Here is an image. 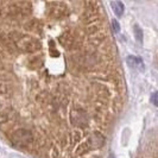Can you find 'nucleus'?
<instances>
[{
	"label": "nucleus",
	"instance_id": "nucleus-1",
	"mask_svg": "<svg viewBox=\"0 0 158 158\" xmlns=\"http://www.w3.org/2000/svg\"><path fill=\"white\" fill-rule=\"evenodd\" d=\"M10 139L18 148L27 149L33 144L35 137H33V133L27 128H17L11 133Z\"/></svg>",
	"mask_w": 158,
	"mask_h": 158
},
{
	"label": "nucleus",
	"instance_id": "nucleus-2",
	"mask_svg": "<svg viewBox=\"0 0 158 158\" xmlns=\"http://www.w3.org/2000/svg\"><path fill=\"white\" fill-rule=\"evenodd\" d=\"M16 48L17 50H20L26 54H36L42 49V44L37 38L29 36V35H23L16 40Z\"/></svg>",
	"mask_w": 158,
	"mask_h": 158
},
{
	"label": "nucleus",
	"instance_id": "nucleus-3",
	"mask_svg": "<svg viewBox=\"0 0 158 158\" xmlns=\"http://www.w3.org/2000/svg\"><path fill=\"white\" fill-rule=\"evenodd\" d=\"M17 120H18V114L12 107L0 111V130L6 131L13 127L16 125Z\"/></svg>",
	"mask_w": 158,
	"mask_h": 158
},
{
	"label": "nucleus",
	"instance_id": "nucleus-4",
	"mask_svg": "<svg viewBox=\"0 0 158 158\" xmlns=\"http://www.w3.org/2000/svg\"><path fill=\"white\" fill-rule=\"evenodd\" d=\"M70 123L77 128H85L89 124V115L85 110L75 107L70 112Z\"/></svg>",
	"mask_w": 158,
	"mask_h": 158
},
{
	"label": "nucleus",
	"instance_id": "nucleus-5",
	"mask_svg": "<svg viewBox=\"0 0 158 158\" xmlns=\"http://www.w3.org/2000/svg\"><path fill=\"white\" fill-rule=\"evenodd\" d=\"M105 142H106V138H105V135H101V133H99V132H94V133H92V135H89L86 138V145H87L88 150H98V149H100V148H102L103 145H105Z\"/></svg>",
	"mask_w": 158,
	"mask_h": 158
},
{
	"label": "nucleus",
	"instance_id": "nucleus-6",
	"mask_svg": "<svg viewBox=\"0 0 158 158\" xmlns=\"http://www.w3.org/2000/svg\"><path fill=\"white\" fill-rule=\"evenodd\" d=\"M49 6H51V8L49 10V17L50 18L60 19V18H63L67 13V8H65L64 2H50Z\"/></svg>",
	"mask_w": 158,
	"mask_h": 158
},
{
	"label": "nucleus",
	"instance_id": "nucleus-7",
	"mask_svg": "<svg viewBox=\"0 0 158 158\" xmlns=\"http://www.w3.org/2000/svg\"><path fill=\"white\" fill-rule=\"evenodd\" d=\"M76 38H77V37L75 36L74 32L67 30V31H64L63 33L58 37V42H60V44L63 48L70 50L71 47H73V44H74V42L76 40Z\"/></svg>",
	"mask_w": 158,
	"mask_h": 158
},
{
	"label": "nucleus",
	"instance_id": "nucleus-8",
	"mask_svg": "<svg viewBox=\"0 0 158 158\" xmlns=\"http://www.w3.org/2000/svg\"><path fill=\"white\" fill-rule=\"evenodd\" d=\"M94 93H95V95L99 98V100H101V101L108 100L110 96H111V90H110L107 87H105V86H102V85H100V83L94 85Z\"/></svg>",
	"mask_w": 158,
	"mask_h": 158
},
{
	"label": "nucleus",
	"instance_id": "nucleus-9",
	"mask_svg": "<svg viewBox=\"0 0 158 158\" xmlns=\"http://www.w3.org/2000/svg\"><path fill=\"white\" fill-rule=\"evenodd\" d=\"M27 67L32 69V70H38L43 67L44 64V60H43V56H32L27 58Z\"/></svg>",
	"mask_w": 158,
	"mask_h": 158
},
{
	"label": "nucleus",
	"instance_id": "nucleus-10",
	"mask_svg": "<svg viewBox=\"0 0 158 158\" xmlns=\"http://www.w3.org/2000/svg\"><path fill=\"white\" fill-rule=\"evenodd\" d=\"M1 42H2V45L5 48V52H8L11 55H15L17 52V48L16 44L10 40L8 35H2L1 36Z\"/></svg>",
	"mask_w": 158,
	"mask_h": 158
},
{
	"label": "nucleus",
	"instance_id": "nucleus-11",
	"mask_svg": "<svg viewBox=\"0 0 158 158\" xmlns=\"http://www.w3.org/2000/svg\"><path fill=\"white\" fill-rule=\"evenodd\" d=\"M106 33L105 32H98V33H95V35H92V36H89V38H88V42H89V44H92L93 47H99V45H101L105 40H106Z\"/></svg>",
	"mask_w": 158,
	"mask_h": 158
},
{
	"label": "nucleus",
	"instance_id": "nucleus-12",
	"mask_svg": "<svg viewBox=\"0 0 158 158\" xmlns=\"http://www.w3.org/2000/svg\"><path fill=\"white\" fill-rule=\"evenodd\" d=\"M0 94L5 95L7 98H12L13 87L10 83V81H0Z\"/></svg>",
	"mask_w": 158,
	"mask_h": 158
},
{
	"label": "nucleus",
	"instance_id": "nucleus-13",
	"mask_svg": "<svg viewBox=\"0 0 158 158\" xmlns=\"http://www.w3.org/2000/svg\"><path fill=\"white\" fill-rule=\"evenodd\" d=\"M127 64L132 68H135V69H140V70H144V62H143L142 58L139 57H135V56H128L126 60Z\"/></svg>",
	"mask_w": 158,
	"mask_h": 158
},
{
	"label": "nucleus",
	"instance_id": "nucleus-14",
	"mask_svg": "<svg viewBox=\"0 0 158 158\" xmlns=\"http://www.w3.org/2000/svg\"><path fill=\"white\" fill-rule=\"evenodd\" d=\"M86 31H87V33L89 36L95 35L98 32H101L102 31V24H101V22H99V20H94V22H92L90 24H88Z\"/></svg>",
	"mask_w": 158,
	"mask_h": 158
},
{
	"label": "nucleus",
	"instance_id": "nucleus-15",
	"mask_svg": "<svg viewBox=\"0 0 158 158\" xmlns=\"http://www.w3.org/2000/svg\"><path fill=\"white\" fill-rule=\"evenodd\" d=\"M12 79V70L8 65L0 63V81H11Z\"/></svg>",
	"mask_w": 158,
	"mask_h": 158
},
{
	"label": "nucleus",
	"instance_id": "nucleus-16",
	"mask_svg": "<svg viewBox=\"0 0 158 158\" xmlns=\"http://www.w3.org/2000/svg\"><path fill=\"white\" fill-rule=\"evenodd\" d=\"M111 6L113 8V12L117 17H121L124 13V4L121 1H111Z\"/></svg>",
	"mask_w": 158,
	"mask_h": 158
},
{
	"label": "nucleus",
	"instance_id": "nucleus-17",
	"mask_svg": "<svg viewBox=\"0 0 158 158\" xmlns=\"http://www.w3.org/2000/svg\"><path fill=\"white\" fill-rule=\"evenodd\" d=\"M24 27H25L27 31H37V30H40L42 26H40V23L38 20L31 19V20H29L27 23L24 25Z\"/></svg>",
	"mask_w": 158,
	"mask_h": 158
},
{
	"label": "nucleus",
	"instance_id": "nucleus-18",
	"mask_svg": "<svg viewBox=\"0 0 158 158\" xmlns=\"http://www.w3.org/2000/svg\"><path fill=\"white\" fill-rule=\"evenodd\" d=\"M10 103H11V98H7V96H5V95L0 94V111L11 107Z\"/></svg>",
	"mask_w": 158,
	"mask_h": 158
},
{
	"label": "nucleus",
	"instance_id": "nucleus-19",
	"mask_svg": "<svg viewBox=\"0 0 158 158\" xmlns=\"http://www.w3.org/2000/svg\"><path fill=\"white\" fill-rule=\"evenodd\" d=\"M88 148L87 145H86V143L82 142L79 144V146H77V149H76V151H75V155L76 156H81V155H85L86 152H88Z\"/></svg>",
	"mask_w": 158,
	"mask_h": 158
},
{
	"label": "nucleus",
	"instance_id": "nucleus-20",
	"mask_svg": "<svg viewBox=\"0 0 158 158\" xmlns=\"http://www.w3.org/2000/svg\"><path fill=\"white\" fill-rule=\"evenodd\" d=\"M135 40L142 43L143 42V31L138 25H135Z\"/></svg>",
	"mask_w": 158,
	"mask_h": 158
},
{
	"label": "nucleus",
	"instance_id": "nucleus-21",
	"mask_svg": "<svg viewBox=\"0 0 158 158\" xmlns=\"http://www.w3.org/2000/svg\"><path fill=\"white\" fill-rule=\"evenodd\" d=\"M112 26H113V30L114 32H119L120 31V25L117 22V19H112Z\"/></svg>",
	"mask_w": 158,
	"mask_h": 158
},
{
	"label": "nucleus",
	"instance_id": "nucleus-22",
	"mask_svg": "<svg viewBox=\"0 0 158 158\" xmlns=\"http://www.w3.org/2000/svg\"><path fill=\"white\" fill-rule=\"evenodd\" d=\"M49 51H50V55L52 57H58L60 56V51L56 48H49Z\"/></svg>",
	"mask_w": 158,
	"mask_h": 158
},
{
	"label": "nucleus",
	"instance_id": "nucleus-23",
	"mask_svg": "<svg viewBox=\"0 0 158 158\" xmlns=\"http://www.w3.org/2000/svg\"><path fill=\"white\" fill-rule=\"evenodd\" d=\"M6 56H7V54L5 52V50L0 48V61H4L6 58Z\"/></svg>",
	"mask_w": 158,
	"mask_h": 158
},
{
	"label": "nucleus",
	"instance_id": "nucleus-24",
	"mask_svg": "<svg viewBox=\"0 0 158 158\" xmlns=\"http://www.w3.org/2000/svg\"><path fill=\"white\" fill-rule=\"evenodd\" d=\"M151 101L153 102V105H155V106H157V105H158V102H157V93H153V94H152Z\"/></svg>",
	"mask_w": 158,
	"mask_h": 158
},
{
	"label": "nucleus",
	"instance_id": "nucleus-25",
	"mask_svg": "<svg viewBox=\"0 0 158 158\" xmlns=\"http://www.w3.org/2000/svg\"><path fill=\"white\" fill-rule=\"evenodd\" d=\"M108 158H115V156H114V155H113V153H111V155H110V156H108Z\"/></svg>",
	"mask_w": 158,
	"mask_h": 158
},
{
	"label": "nucleus",
	"instance_id": "nucleus-26",
	"mask_svg": "<svg viewBox=\"0 0 158 158\" xmlns=\"http://www.w3.org/2000/svg\"><path fill=\"white\" fill-rule=\"evenodd\" d=\"M92 158H99V157H96V156H93V157H92Z\"/></svg>",
	"mask_w": 158,
	"mask_h": 158
}]
</instances>
